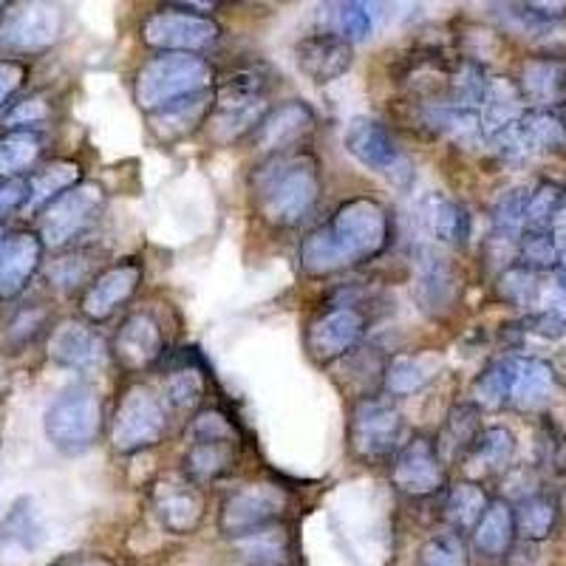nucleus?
<instances>
[{
  "label": "nucleus",
  "instance_id": "nucleus-1",
  "mask_svg": "<svg viewBox=\"0 0 566 566\" xmlns=\"http://www.w3.org/2000/svg\"><path fill=\"white\" fill-rule=\"evenodd\" d=\"M388 241L391 221L386 207L374 199H352L301 241V266L306 275H335L386 252Z\"/></svg>",
  "mask_w": 566,
  "mask_h": 566
},
{
  "label": "nucleus",
  "instance_id": "nucleus-2",
  "mask_svg": "<svg viewBox=\"0 0 566 566\" xmlns=\"http://www.w3.org/2000/svg\"><path fill=\"white\" fill-rule=\"evenodd\" d=\"M258 216L272 227H297L321 199V165L310 150L266 156L250 176Z\"/></svg>",
  "mask_w": 566,
  "mask_h": 566
},
{
  "label": "nucleus",
  "instance_id": "nucleus-3",
  "mask_svg": "<svg viewBox=\"0 0 566 566\" xmlns=\"http://www.w3.org/2000/svg\"><path fill=\"white\" fill-rule=\"evenodd\" d=\"M216 71L199 54H159L136 71L134 97L145 114L210 91Z\"/></svg>",
  "mask_w": 566,
  "mask_h": 566
},
{
  "label": "nucleus",
  "instance_id": "nucleus-4",
  "mask_svg": "<svg viewBox=\"0 0 566 566\" xmlns=\"http://www.w3.org/2000/svg\"><path fill=\"white\" fill-rule=\"evenodd\" d=\"M103 406L88 386H71L54 399L43 417L45 439L65 457H77L97 442Z\"/></svg>",
  "mask_w": 566,
  "mask_h": 566
},
{
  "label": "nucleus",
  "instance_id": "nucleus-5",
  "mask_svg": "<svg viewBox=\"0 0 566 566\" xmlns=\"http://www.w3.org/2000/svg\"><path fill=\"white\" fill-rule=\"evenodd\" d=\"M292 507L290 490L275 482L247 484L230 493L219 510V533L224 538L241 541L270 530L286 518Z\"/></svg>",
  "mask_w": 566,
  "mask_h": 566
},
{
  "label": "nucleus",
  "instance_id": "nucleus-6",
  "mask_svg": "<svg viewBox=\"0 0 566 566\" xmlns=\"http://www.w3.org/2000/svg\"><path fill=\"white\" fill-rule=\"evenodd\" d=\"M168 433L165 402L148 386H130L123 394L111 422V444L116 453H139L159 444Z\"/></svg>",
  "mask_w": 566,
  "mask_h": 566
},
{
  "label": "nucleus",
  "instance_id": "nucleus-7",
  "mask_svg": "<svg viewBox=\"0 0 566 566\" xmlns=\"http://www.w3.org/2000/svg\"><path fill=\"white\" fill-rule=\"evenodd\" d=\"M219 23L205 12H190L179 3L150 14L142 23V40L161 54H196L219 43Z\"/></svg>",
  "mask_w": 566,
  "mask_h": 566
},
{
  "label": "nucleus",
  "instance_id": "nucleus-8",
  "mask_svg": "<svg viewBox=\"0 0 566 566\" xmlns=\"http://www.w3.org/2000/svg\"><path fill=\"white\" fill-rule=\"evenodd\" d=\"M343 145L363 168L386 176L397 187H408L413 181V161L408 159L406 150L399 148L391 130L377 119L354 116L346 128V136H343Z\"/></svg>",
  "mask_w": 566,
  "mask_h": 566
},
{
  "label": "nucleus",
  "instance_id": "nucleus-9",
  "mask_svg": "<svg viewBox=\"0 0 566 566\" xmlns=\"http://www.w3.org/2000/svg\"><path fill=\"white\" fill-rule=\"evenodd\" d=\"M402 437V413L386 399L366 397L352 411L348 422V448L360 462H386L397 451Z\"/></svg>",
  "mask_w": 566,
  "mask_h": 566
},
{
  "label": "nucleus",
  "instance_id": "nucleus-10",
  "mask_svg": "<svg viewBox=\"0 0 566 566\" xmlns=\"http://www.w3.org/2000/svg\"><path fill=\"white\" fill-rule=\"evenodd\" d=\"M105 205L103 187L94 181H80L77 187H71L69 193L54 199L52 205L40 212V241L43 247L52 250H63L71 241L80 239L94 221L99 219Z\"/></svg>",
  "mask_w": 566,
  "mask_h": 566
},
{
  "label": "nucleus",
  "instance_id": "nucleus-11",
  "mask_svg": "<svg viewBox=\"0 0 566 566\" xmlns=\"http://www.w3.org/2000/svg\"><path fill=\"white\" fill-rule=\"evenodd\" d=\"M366 326V315L354 303H335L306 328V352L317 366H332L360 346Z\"/></svg>",
  "mask_w": 566,
  "mask_h": 566
},
{
  "label": "nucleus",
  "instance_id": "nucleus-12",
  "mask_svg": "<svg viewBox=\"0 0 566 566\" xmlns=\"http://www.w3.org/2000/svg\"><path fill=\"white\" fill-rule=\"evenodd\" d=\"M462 297V275L451 258L431 247H419L413 255V301L428 317H448Z\"/></svg>",
  "mask_w": 566,
  "mask_h": 566
},
{
  "label": "nucleus",
  "instance_id": "nucleus-13",
  "mask_svg": "<svg viewBox=\"0 0 566 566\" xmlns=\"http://www.w3.org/2000/svg\"><path fill=\"white\" fill-rule=\"evenodd\" d=\"M391 482L408 499H428V495H437L439 490H444L448 473H444L437 442L428 437L408 439L394 457Z\"/></svg>",
  "mask_w": 566,
  "mask_h": 566
},
{
  "label": "nucleus",
  "instance_id": "nucleus-14",
  "mask_svg": "<svg viewBox=\"0 0 566 566\" xmlns=\"http://www.w3.org/2000/svg\"><path fill=\"white\" fill-rule=\"evenodd\" d=\"M63 29V12L52 3H14L0 18V43L20 54L45 52Z\"/></svg>",
  "mask_w": 566,
  "mask_h": 566
},
{
  "label": "nucleus",
  "instance_id": "nucleus-15",
  "mask_svg": "<svg viewBox=\"0 0 566 566\" xmlns=\"http://www.w3.org/2000/svg\"><path fill=\"white\" fill-rule=\"evenodd\" d=\"M142 275H145V270H142L139 261L128 258V261L111 264L108 270L91 277L83 297H80V312H83L85 321L103 323L114 317L136 295Z\"/></svg>",
  "mask_w": 566,
  "mask_h": 566
},
{
  "label": "nucleus",
  "instance_id": "nucleus-16",
  "mask_svg": "<svg viewBox=\"0 0 566 566\" xmlns=\"http://www.w3.org/2000/svg\"><path fill=\"white\" fill-rule=\"evenodd\" d=\"M312 130H315V111L301 99H290L277 108H270V114L261 119L252 134V148L264 154V159L292 154V150H301L297 145L310 139Z\"/></svg>",
  "mask_w": 566,
  "mask_h": 566
},
{
  "label": "nucleus",
  "instance_id": "nucleus-17",
  "mask_svg": "<svg viewBox=\"0 0 566 566\" xmlns=\"http://www.w3.org/2000/svg\"><path fill=\"white\" fill-rule=\"evenodd\" d=\"M43 241L38 232H7L0 241V301H12L27 290L43 264Z\"/></svg>",
  "mask_w": 566,
  "mask_h": 566
},
{
  "label": "nucleus",
  "instance_id": "nucleus-18",
  "mask_svg": "<svg viewBox=\"0 0 566 566\" xmlns=\"http://www.w3.org/2000/svg\"><path fill=\"white\" fill-rule=\"evenodd\" d=\"M114 357L125 371H142L150 368L165 357V335L154 315L134 312L123 321L114 337Z\"/></svg>",
  "mask_w": 566,
  "mask_h": 566
},
{
  "label": "nucleus",
  "instance_id": "nucleus-19",
  "mask_svg": "<svg viewBox=\"0 0 566 566\" xmlns=\"http://www.w3.org/2000/svg\"><path fill=\"white\" fill-rule=\"evenodd\" d=\"M295 63L297 69L317 85L335 83L352 69L354 63V45L335 34L317 32L310 38L297 40L295 45Z\"/></svg>",
  "mask_w": 566,
  "mask_h": 566
},
{
  "label": "nucleus",
  "instance_id": "nucleus-20",
  "mask_svg": "<svg viewBox=\"0 0 566 566\" xmlns=\"http://www.w3.org/2000/svg\"><path fill=\"white\" fill-rule=\"evenodd\" d=\"M105 354L108 348L99 332L80 321H63L49 340V357L71 371H97L105 363Z\"/></svg>",
  "mask_w": 566,
  "mask_h": 566
},
{
  "label": "nucleus",
  "instance_id": "nucleus-21",
  "mask_svg": "<svg viewBox=\"0 0 566 566\" xmlns=\"http://www.w3.org/2000/svg\"><path fill=\"white\" fill-rule=\"evenodd\" d=\"M154 510L159 524L174 535H190L205 522V495L196 484L161 482L154 493Z\"/></svg>",
  "mask_w": 566,
  "mask_h": 566
},
{
  "label": "nucleus",
  "instance_id": "nucleus-22",
  "mask_svg": "<svg viewBox=\"0 0 566 566\" xmlns=\"http://www.w3.org/2000/svg\"><path fill=\"white\" fill-rule=\"evenodd\" d=\"M212 108H216V94L201 91L193 97H185L179 103H170L165 108L148 114V128L161 145H174V142L187 139V136L207 125Z\"/></svg>",
  "mask_w": 566,
  "mask_h": 566
},
{
  "label": "nucleus",
  "instance_id": "nucleus-23",
  "mask_svg": "<svg viewBox=\"0 0 566 566\" xmlns=\"http://www.w3.org/2000/svg\"><path fill=\"white\" fill-rule=\"evenodd\" d=\"M419 116H422L424 128H431L439 136H448V139L464 145V148H476L479 142L488 139L484 136L482 114L473 108H462V105L451 103V99L424 103Z\"/></svg>",
  "mask_w": 566,
  "mask_h": 566
},
{
  "label": "nucleus",
  "instance_id": "nucleus-24",
  "mask_svg": "<svg viewBox=\"0 0 566 566\" xmlns=\"http://www.w3.org/2000/svg\"><path fill=\"white\" fill-rule=\"evenodd\" d=\"M518 91L524 103H533L535 108L553 111L555 105H566V60L530 57L522 65Z\"/></svg>",
  "mask_w": 566,
  "mask_h": 566
},
{
  "label": "nucleus",
  "instance_id": "nucleus-25",
  "mask_svg": "<svg viewBox=\"0 0 566 566\" xmlns=\"http://www.w3.org/2000/svg\"><path fill=\"white\" fill-rule=\"evenodd\" d=\"M419 219L433 239L448 247H468L470 216L457 199L444 193L424 196L419 205Z\"/></svg>",
  "mask_w": 566,
  "mask_h": 566
},
{
  "label": "nucleus",
  "instance_id": "nucleus-26",
  "mask_svg": "<svg viewBox=\"0 0 566 566\" xmlns=\"http://www.w3.org/2000/svg\"><path fill=\"white\" fill-rule=\"evenodd\" d=\"M241 444L235 442H190L181 470L190 484H212L224 479L239 462Z\"/></svg>",
  "mask_w": 566,
  "mask_h": 566
},
{
  "label": "nucleus",
  "instance_id": "nucleus-27",
  "mask_svg": "<svg viewBox=\"0 0 566 566\" xmlns=\"http://www.w3.org/2000/svg\"><path fill=\"white\" fill-rule=\"evenodd\" d=\"M515 535H518V530H515V507H510L504 499H495L484 510L482 522L470 533V538H473V549L479 555L495 560L504 558L513 549Z\"/></svg>",
  "mask_w": 566,
  "mask_h": 566
},
{
  "label": "nucleus",
  "instance_id": "nucleus-28",
  "mask_svg": "<svg viewBox=\"0 0 566 566\" xmlns=\"http://www.w3.org/2000/svg\"><path fill=\"white\" fill-rule=\"evenodd\" d=\"M439 354L419 352V354H397L386 363V374H382V388L391 397H411V394L422 391L428 382L437 377Z\"/></svg>",
  "mask_w": 566,
  "mask_h": 566
},
{
  "label": "nucleus",
  "instance_id": "nucleus-29",
  "mask_svg": "<svg viewBox=\"0 0 566 566\" xmlns=\"http://www.w3.org/2000/svg\"><path fill=\"white\" fill-rule=\"evenodd\" d=\"M555 394V368L547 360L530 357V360H518V371H515L513 382V402L518 411L535 413L544 411L549 406V399Z\"/></svg>",
  "mask_w": 566,
  "mask_h": 566
},
{
  "label": "nucleus",
  "instance_id": "nucleus-30",
  "mask_svg": "<svg viewBox=\"0 0 566 566\" xmlns=\"http://www.w3.org/2000/svg\"><path fill=\"white\" fill-rule=\"evenodd\" d=\"M239 553L244 566H295L297 564V547L295 535L290 527L275 524L270 530L250 535V538L239 541Z\"/></svg>",
  "mask_w": 566,
  "mask_h": 566
},
{
  "label": "nucleus",
  "instance_id": "nucleus-31",
  "mask_svg": "<svg viewBox=\"0 0 566 566\" xmlns=\"http://www.w3.org/2000/svg\"><path fill=\"white\" fill-rule=\"evenodd\" d=\"M524 97L522 91H518V83L507 77H490L488 83V94H484L482 103V125H484V136L499 134L507 125L518 123L524 116Z\"/></svg>",
  "mask_w": 566,
  "mask_h": 566
},
{
  "label": "nucleus",
  "instance_id": "nucleus-32",
  "mask_svg": "<svg viewBox=\"0 0 566 566\" xmlns=\"http://www.w3.org/2000/svg\"><path fill=\"white\" fill-rule=\"evenodd\" d=\"M179 360L165 380V402L176 411H196L207 394L205 366L196 354H181Z\"/></svg>",
  "mask_w": 566,
  "mask_h": 566
},
{
  "label": "nucleus",
  "instance_id": "nucleus-33",
  "mask_svg": "<svg viewBox=\"0 0 566 566\" xmlns=\"http://www.w3.org/2000/svg\"><path fill=\"white\" fill-rule=\"evenodd\" d=\"M515 371H518V360L515 357H499V360L488 363L482 368L473 388H470V397H473V406L479 411H499L502 406H507L510 397H513V382Z\"/></svg>",
  "mask_w": 566,
  "mask_h": 566
},
{
  "label": "nucleus",
  "instance_id": "nucleus-34",
  "mask_svg": "<svg viewBox=\"0 0 566 566\" xmlns=\"http://www.w3.org/2000/svg\"><path fill=\"white\" fill-rule=\"evenodd\" d=\"M488 507H490V499L488 493H484L482 484L459 482L448 490L442 518L448 522V527H451L453 533L464 535L476 530V524L482 522V515Z\"/></svg>",
  "mask_w": 566,
  "mask_h": 566
},
{
  "label": "nucleus",
  "instance_id": "nucleus-35",
  "mask_svg": "<svg viewBox=\"0 0 566 566\" xmlns=\"http://www.w3.org/2000/svg\"><path fill=\"white\" fill-rule=\"evenodd\" d=\"M80 181H83V168H80L74 159L49 161L45 168H40L38 174L29 179V187H32L29 210L43 212L54 199H60L63 193H69L71 187H77Z\"/></svg>",
  "mask_w": 566,
  "mask_h": 566
},
{
  "label": "nucleus",
  "instance_id": "nucleus-36",
  "mask_svg": "<svg viewBox=\"0 0 566 566\" xmlns=\"http://www.w3.org/2000/svg\"><path fill=\"white\" fill-rule=\"evenodd\" d=\"M558 499L549 493L524 495L515 507V530L527 541H547L558 527Z\"/></svg>",
  "mask_w": 566,
  "mask_h": 566
},
{
  "label": "nucleus",
  "instance_id": "nucleus-37",
  "mask_svg": "<svg viewBox=\"0 0 566 566\" xmlns=\"http://www.w3.org/2000/svg\"><path fill=\"white\" fill-rule=\"evenodd\" d=\"M43 154L38 130H7L0 134V179H23Z\"/></svg>",
  "mask_w": 566,
  "mask_h": 566
},
{
  "label": "nucleus",
  "instance_id": "nucleus-38",
  "mask_svg": "<svg viewBox=\"0 0 566 566\" xmlns=\"http://www.w3.org/2000/svg\"><path fill=\"white\" fill-rule=\"evenodd\" d=\"M524 142H527L530 154L538 150H564L566 148V119L555 111L530 108L518 119Z\"/></svg>",
  "mask_w": 566,
  "mask_h": 566
},
{
  "label": "nucleus",
  "instance_id": "nucleus-39",
  "mask_svg": "<svg viewBox=\"0 0 566 566\" xmlns=\"http://www.w3.org/2000/svg\"><path fill=\"white\" fill-rule=\"evenodd\" d=\"M527 199H530V190H524V187H510L507 193L499 196V201H495L493 207L495 241L518 247L524 230H527Z\"/></svg>",
  "mask_w": 566,
  "mask_h": 566
},
{
  "label": "nucleus",
  "instance_id": "nucleus-40",
  "mask_svg": "<svg viewBox=\"0 0 566 566\" xmlns=\"http://www.w3.org/2000/svg\"><path fill=\"white\" fill-rule=\"evenodd\" d=\"M317 18L323 23V32L335 34L352 45L371 34V12L363 3H326Z\"/></svg>",
  "mask_w": 566,
  "mask_h": 566
},
{
  "label": "nucleus",
  "instance_id": "nucleus-41",
  "mask_svg": "<svg viewBox=\"0 0 566 566\" xmlns=\"http://www.w3.org/2000/svg\"><path fill=\"white\" fill-rule=\"evenodd\" d=\"M515 457V437L513 431L502 428V424H493V428H484L476 437L473 448L468 451V462L476 464L482 473H499V470L507 468Z\"/></svg>",
  "mask_w": 566,
  "mask_h": 566
},
{
  "label": "nucleus",
  "instance_id": "nucleus-42",
  "mask_svg": "<svg viewBox=\"0 0 566 566\" xmlns=\"http://www.w3.org/2000/svg\"><path fill=\"white\" fill-rule=\"evenodd\" d=\"M493 9L518 34L547 32L566 14L564 3H504V7Z\"/></svg>",
  "mask_w": 566,
  "mask_h": 566
},
{
  "label": "nucleus",
  "instance_id": "nucleus-43",
  "mask_svg": "<svg viewBox=\"0 0 566 566\" xmlns=\"http://www.w3.org/2000/svg\"><path fill=\"white\" fill-rule=\"evenodd\" d=\"M482 433L479 428V408L470 402V406H457L448 419H444V428H442V437H439L437 448L439 453H448V457H462L473 448L476 437Z\"/></svg>",
  "mask_w": 566,
  "mask_h": 566
},
{
  "label": "nucleus",
  "instance_id": "nucleus-44",
  "mask_svg": "<svg viewBox=\"0 0 566 566\" xmlns=\"http://www.w3.org/2000/svg\"><path fill=\"white\" fill-rule=\"evenodd\" d=\"M566 207V190L558 181H538L527 199V230H553L558 212Z\"/></svg>",
  "mask_w": 566,
  "mask_h": 566
},
{
  "label": "nucleus",
  "instance_id": "nucleus-45",
  "mask_svg": "<svg viewBox=\"0 0 566 566\" xmlns=\"http://www.w3.org/2000/svg\"><path fill=\"white\" fill-rule=\"evenodd\" d=\"M417 566H470V549L464 535L437 533L424 541L417 553Z\"/></svg>",
  "mask_w": 566,
  "mask_h": 566
},
{
  "label": "nucleus",
  "instance_id": "nucleus-46",
  "mask_svg": "<svg viewBox=\"0 0 566 566\" xmlns=\"http://www.w3.org/2000/svg\"><path fill=\"white\" fill-rule=\"evenodd\" d=\"M538 272L527 270V266L513 264L502 272V277H499V297L507 301L510 306H522V310L533 312V306L538 303Z\"/></svg>",
  "mask_w": 566,
  "mask_h": 566
},
{
  "label": "nucleus",
  "instance_id": "nucleus-47",
  "mask_svg": "<svg viewBox=\"0 0 566 566\" xmlns=\"http://www.w3.org/2000/svg\"><path fill=\"white\" fill-rule=\"evenodd\" d=\"M0 538H3V544H12V547L20 549H34L43 541V530H40L38 515H34L29 499H23V502L9 510L7 522L0 527Z\"/></svg>",
  "mask_w": 566,
  "mask_h": 566
},
{
  "label": "nucleus",
  "instance_id": "nucleus-48",
  "mask_svg": "<svg viewBox=\"0 0 566 566\" xmlns=\"http://www.w3.org/2000/svg\"><path fill=\"white\" fill-rule=\"evenodd\" d=\"M190 442H235L241 444V431L235 419L221 408H201L190 422Z\"/></svg>",
  "mask_w": 566,
  "mask_h": 566
},
{
  "label": "nucleus",
  "instance_id": "nucleus-49",
  "mask_svg": "<svg viewBox=\"0 0 566 566\" xmlns=\"http://www.w3.org/2000/svg\"><path fill=\"white\" fill-rule=\"evenodd\" d=\"M518 264L533 272L558 270V244L553 230H524L518 241Z\"/></svg>",
  "mask_w": 566,
  "mask_h": 566
},
{
  "label": "nucleus",
  "instance_id": "nucleus-50",
  "mask_svg": "<svg viewBox=\"0 0 566 566\" xmlns=\"http://www.w3.org/2000/svg\"><path fill=\"white\" fill-rule=\"evenodd\" d=\"M538 462L553 476H566V433L549 419H544L538 428Z\"/></svg>",
  "mask_w": 566,
  "mask_h": 566
},
{
  "label": "nucleus",
  "instance_id": "nucleus-51",
  "mask_svg": "<svg viewBox=\"0 0 566 566\" xmlns=\"http://www.w3.org/2000/svg\"><path fill=\"white\" fill-rule=\"evenodd\" d=\"M49 114H52L49 103H45L40 94H34V97H27V99H20V103H14L12 108L3 114V125H7L9 130H32L34 125L45 123V119H49Z\"/></svg>",
  "mask_w": 566,
  "mask_h": 566
},
{
  "label": "nucleus",
  "instance_id": "nucleus-52",
  "mask_svg": "<svg viewBox=\"0 0 566 566\" xmlns=\"http://www.w3.org/2000/svg\"><path fill=\"white\" fill-rule=\"evenodd\" d=\"M45 323V312L40 306H27L12 317V323L7 326V337L14 346H27L34 337L40 335V328Z\"/></svg>",
  "mask_w": 566,
  "mask_h": 566
},
{
  "label": "nucleus",
  "instance_id": "nucleus-53",
  "mask_svg": "<svg viewBox=\"0 0 566 566\" xmlns=\"http://www.w3.org/2000/svg\"><path fill=\"white\" fill-rule=\"evenodd\" d=\"M85 266H88V258H85L83 252H77V255L54 261V264L49 266V277H52V283H57L60 290H74V286L83 283Z\"/></svg>",
  "mask_w": 566,
  "mask_h": 566
},
{
  "label": "nucleus",
  "instance_id": "nucleus-54",
  "mask_svg": "<svg viewBox=\"0 0 566 566\" xmlns=\"http://www.w3.org/2000/svg\"><path fill=\"white\" fill-rule=\"evenodd\" d=\"M32 187L29 179H0V219L12 216L20 207H29Z\"/></svg>",
  "mask_w": 566,
  "mask_h": 566
},
{
  "label": "nucleus",
  "instance_id": "nucleus-55",
  "mask_svg": "<svg viewBox=\"0 0 566 566\" xmlns=\"http://www.w3.org/2000/svg\"><path fill=\"white\" fill-rule=\"evenodd\" d=\"M27 77V63H20V60H0V111L7 108L9 99L23 88Z\"/></svg>",
  "mask_w": 566,
  "mask_h": 566
},
{
  "label": "nucleus",
  "instance_id": "nucleus-56",
  "mask_svg": "<svg viewBox=\"0 0 566 566\" xmlns=\"http://www.w3.org/2000/svg\"><path fill=\"white\" fill-rule=\"evenodd\" d=\"M52 566H116V560H111L108 555L85 553V555H65V558L54 560Z\"/></svg>",
  "mask_w": 566,
  "mask_h": 566
},
{
  "label": "nucleus",
  "instance_id": "nucleus-57",
  "mask_svg": "<svg viewBox=\"0 0 566 566\" xmlns=\"http://www.w3.org/2000/svg\"><path fill=\"white\" fill-rule=\"evenodd\" d=\"M558 283L566 292V247H560L558 250Z\"/></svg>",
  "mask_w": 566,
  "mask_h": 566
},
{
  "label": "nucleus",
  "instance_id": "nucleus-58",
  "mask_svg": "<svg viewBox=\"0 0 566 566\" xmlns=\"http://www.w3.org/2000/svg\"><path fill=\"white\" fill-rule=\"evenodd\" d=\"M3 235H7V232H3V230H0V241H3Z\"/></svg>",
  "mask_w": 566,
  "mask_h": 566
}]
</instances>
